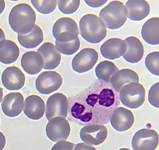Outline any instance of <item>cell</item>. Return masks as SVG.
<instances>
[{"instance_id": "6da1fadb", "label": "cell", "mask_w": 159, "mask_h": 150, "mask_svg": "<svg viewBox=\"0 0 159 150\" xmlns=\"http://www.w3.org/2000/svg\"><path fill=\"white\" fill-rule=\"evenodd\" d=\"M120 105L119 93L110 84L96 80L68 99L69 120L82 126L105 125Z\"/></svg>"}, {"instance_id": "7a4b0ae2", "label": "cell", "mask_w": 159, "mask_h": 150, "mask_svg": "<svg viewBox=\"0 0 159 150\" xmlns=\"http://www.w3.org/2000/svg\"><path fill=\"white\" fill-rule=\"evenodd\" d=\"M36 19L35 12L26 3H20L13 7L8 17L10 26L20 35L30 32L35 25Z\"/></svg>"}, {"instance_id": "3957f363", "label": "cell", "mask_w": 159, "mask_h": 150, "mask_svg": "<svg viewBox=\"0 0 159 150\" xmlns=\"http://www.w3.org/2000/svg\"><path fill=\"white\" fill-rule=\"evenodd\" d=\"M80 30L82 37L91 43H101L107 34L104 22L93 14H85L80 19Z\"/></svg>"}, {"instance_id": "277c9868", "label": "cell", "mask_w": 159, "mask_h": 150, "mask_svg": "<svg viewBox=\"0 0 159 150\" xmlns=\"http://www.w3.org/2000/svg\"><path fill=\"white\" fill-rule=\"evenodd\" d=\"M127 9L120 1H111L100 13V18L106 27L115 30L123 26L127 20Z\"/></svg>"}, {"instance_id": "5b68a950", "label": "cell", "mask_w": 159, "mask_h": 150, "mask_svg": "<svg viewBox=\"0 0 159 150\" xmlns=\"http://www.w3.org/2000/svg\"><path fill=\"white\" fill-rule=\"evenodd\" d=\"M120 102L126 107L138 108L145 100V89L139 83L132 82L123 86L119 92Z\"/></svg>"}, {"instance_id": "8992f818", "label": "cell", "mask_w": 159, "mask_h": 150, "mask_svg": "<svg viewBox=\"0 0 159 150\" xmlns=\"http://www.w3.org/2000/svg\"><path fill=\"white\" fill-rule=\"evenodd\" d=\"M80 34L76 22L69 17L59 19L54 24L52 35L56 41L62 43H69L77 39Z\"/></svg>"}, {"instance_id": "52a82bcc", "label": "cell", "mask_w": 159, "mask_h": 150, "mask_svg": "<svg viewBox=\"0 0 159 150\" xmlns=\"http://www.w3.org/2000/svg\"><path fill=\"white\" fill-rule=\"evenodd\" d=\"M68 99L63 93H56L47 100L45 116L48 121L57 117L66 119L68 116Z\"/></svg>"}, {"instance_id": "ba28073f", "label": "cell", "mask_w": 159, "mask_h": 150, "mask_svg": "<svg viewBox=\"0 0 159 150\" xmlns=\"http://www.w3.org/2000/svg\"><path fill=\"white\" fill-rule=\"evenodd\" d=\"M158 145V133L154 130L148 129L139 130L132 140L134 150H154L157 148Z\"/></svg>"}, {"instance_id": "9c48e42d", "label": "cell", "mask_w": 159, "mask_h": 150, "mask_svg": "<svg viewBox=\"0 0 159 150\" xmlns=\"http://www.w3.org/2000/svg\"><path fill=\"white\" fill-rule=\"evenodd\" d=\"M70 126L65 118L57 117L52 119L47 125L46 134L52 142L66 141L70 134Z\"/></svg>"}, {"instance_id": "30bf717a", "label": "cell", "mask_w": 159, "mask_h": 150, "mask_svg": "<svg viewBox=\"0 0 159 150\" xmlns=\"http://www.w3.org/2000/svg\"><path fill=\"white\" fill-rule=\"evenodd\" d=\"M63 79L56 71H43L36 78L37 91L42 94L48 95L58 90L62 85Z\"/></svg>"}, {"instance_id": "8fae6325", "label": "cell", "mask_w": 159, "mask_h": 150, "mask_svg": "<svg viewBox=\"0 0 159 150\" xmlns=\"http://www.w3.org/2000/svg\"><path fill=\"white\" fill-rule=\"evenodd\" d=\"M98 60V54L94 48L82 49L73 58V70L79 73H83L91 70Z\"/></svg>"}, {"instance_id": "7c38bea8", "label": "cell", "mask_w": 159, "mask_h": 150, "mask_svg": "<svg viewBox=\"0 0 159 150\" xmlns=\"http://www.w3.org/2000/svg\"><path fill=\"white\" fill-rule=\"evenodd\" d=\"M108 130L104 125H89L80 129V137L83 142L92 145H99L107 138Z\"/></svg>"}, {"instance_id": "4fadbf2b", "label": "cell", "mask_w": 159, "mask_h": 150, "mask_svg": "<svg viewBox=\"0 0 159 150\" xmlns=\"http://www.w3.org/2000/svg\"><path fill=\"white\" fill-rule=\"evenodd\" d=\"M25 76L17 67H7L2 73V84L8 90H19L25 84Z\"/></svg>"}, {"instance_id": "5bb4252c", "label": "cell", "mask_w": 159, "mask_h": 150, "mask_svg": "<svg viewBox=\"0 0 159 150\" xmlns=\"http://www.w3.org/2000/svg\"><path fill=\"white\" fill-rule=\"evenodd\" d=\"M111 126L118 132H125L132 128L135 121L133 113L124 107H117L110 118Z\"/></svg>"}, {"instance_id": "9a60e30c", "label": "cell", "mask_w": 159, "mask_h": 150, "mask_svg": "<svg viewBox=\"0 0 159 150\" xmlns=\"http://www.w3.org/2000/svg\"><path fill=\"white\" fill-rule=\"evenodd\" d=\"M1 108L4 114L9 117H15L22 113L24 108V98L21 93H8L3 98Z\"/></svg>"}, {"instance_id": "2e32d148", "label": "cell", "mask_w": 159, "mask_h": 150, "mask_svg": "<svg viewBox=\"0 0 159 150\" xmlns=\"http://www.w3.org/2000/svg\"><path fill=\"white\" fill-rule=\"evenodd\" d=\"M37 52L43 58V69H55L61 62V54L52 43H44L38 48Z\"/></svg>"}, {"instance_id": "e0dca14e", "label": "cell", "mask_w": 159, "mask_h": 150, "mask_svg": "<svg viewBox=\"0 0 159 150\" xmlns=\"http://www.w3.org/2000/svg\"><path fill=\"white\" fill-rule=\"evenodd\" d=\"M127 49L125 41L117 38L109 39L100 47L103 57L109 60H116L123 56Z\"/></svg>"}, {"instance_id": "ac0fdd59", "label": "cell", "mask_w": 159, "mask_h": 150, "mask_svg": "<svg viewBox=\"0 0 159 150\" xmlns=\"http://www.w3.org/2000/svg\"><path fill=\"white\" fill-rule=\"evenodd\" d=\"M24 113L30 119L38 120L41 119L45 111V102L36 95L28 97L24 102Z\"/></svg>"}, {"instance_id": "d6986e66", "label": "cell", "mask_w": 159, "mask_h": 150, "mask_svg": "<svg viewBox=\"0 0 159 150\" xmlns=\"http://www.w3.org/2000/svg\"><path fill=\"white\" fill-rule=\"evenodd\" d=\"M127 49L122 57L128 62L137 63L139 62L144 54V48L143 43L135 36H129L125 40Z\"/></svg>"}, {"instance_id": "ffe728a7", "label": "cell", "mask_w": 159, "mask_h": 150, "mask_svg": "<svg viewBox=\"0 0 159 150\" xmlns=\"http://www.w3.org/2000/svg\"><path fill=\"white\" fill-rule=\"evenodd\" d=\"M43 58L36 51L26 52L21 58V66L26 73L30 75H36L43 68Z\"/></svg>"}, {"instance_id": "44dd1931", "label": "cell", "mask_w": 159, "mask_h": 150, "mask_svg": "<svg viewBox=\"0 0 159 150\" xmlns=\"http://www.w3.org/2000/svg\"><path fill=\"white\" fill-rule=\"evenodd\" d=\"M127 9L128 17L133 21H141L148 16L150 6L147 1L129 0L125 6Z\"/></svg>"}, {"instance_id": "7402d4cb", "label": "cell", "mask_w": 159, "mask_h": 150, "mask_svg": "<svg viewBox=\"0 0 159 150\" xmlns=\"http://www.w3.org/2000/svg\"><path fill=\"white\" fill-rule=\"evenodd\" d=\"M137 73L129 69H123L117 71L110 79V85L116 93H119L123 86L132 82L139 83Z\"/></svg>"}, {"instance_id": "603a6c76", "label": "cell", "mask_w": 159, "mask_h": 150, "mask_svg": "<svg viewBox=\"0 0 159 150\" xmlns=\"http://www.w3.org/2000/svg\"><path fill=\"white\" fill-rule=\"evenodd\" d=\"M19 55V48L15 42L7 39L0 42V62L4 64L13 63Z\"/></svg>"}, {"instance_id": "cb8c5ba5", "label": "cell", "mask_w": 159, "mask_h": 150, "mask_svg": "<svg viewBox=\"0 0 159 150\" xmlns=\"http://www.w3.org/2000/svg\"><path fill=\"white\" fill-rule=\"evenodd\" d=\"M141 35L145 41L150 45H159V18L152 17L145 22L141 30Z\"/></svg>"}, {"instance_id": "d4e9b609", "label": "cell", "mask_w": 159, "mask_h": 150, "mask_svg": "<svg viewBox=\"0 0 159 150\" xmlns=\"http://www.w3.org/2000/svg\"><path fill=\"white\" fill-rule=\"evenodd\" d=\"M17 39L23 47L28 49L35 48L43 41V32L39 26L35 25L33 30L29 34H18Z\"/></svg>"}, {"instance_id": "484cf974", "label": "cell", "mask_w": 159, "mask_h": 150, "mask_svg": "<svg viewBox=\"0 0 159 150\" xmlns=\"http://www.w3.org/2000/svg\"><path fill=\"white\" fill-rule=\"evenodd\" d=\"M119 71L118 67L115 63L110 61H101L95 68V72L98 80L110 84L113 75Z\"/></svg>"}, {"instance_id": "4316f807", "label": "cell", "mask_w": 159, "mask_h": 150, "mask_svg": "<svg viewBox=\"0 0 159 150\" xmlns=\"http://www.w3.org/2000/svg\"><path fill=\"white\" fill-rule=\"evenodd\" d=\"M55 46L59 52L66 56H71L80 49V42L79 38L69 43H60L56 41Z\"/></svg>"}, {"instance_id": "83f0119b", "label": "cell", "mask_w": 159, "mask_h": 150, "mask_svg": "<svg viewBox=\"0 0 159 150\" xmlns=\"http://www.w3.org/2000/svg\"><path fill=\"white\" fill-rule=\"evenodd\" d=\"M31 2L39 13L43 14L52 13L57 4V1L56 0H32Z\"/></svg>"}, {"instance_id": "f1b7e54d", "label": "cell", "mask_w": 159, "mask_h": 150, "mask_svg": "<svg viewBox=\"0 0 159 150\" xmlns=\"http://www.w3.org/2000/svg\"><path fill=\"white\" fill-rule=\"evenodd\" d=\"M145 64L148 70L152 75L159 76V52L155 51L148 54L145 60Z\"/></svg>"}, {"instance_id": "f546056e", "label": "cell", "mask_w": 159, "mask_h": 150, "mask_svg": "<svg viewBox=\"0 0 159 150\" xmlns=\"http://www.w3.org/2000/svg\"><path fill=\"white\" fill-rule=\"evenodd\" d=\"M80 0H60L57 1L59 10L66 14L74 13L80 7Z\"/></svg>"}, {"instance_id": "4dcf8cb0", "label": "cell", "mask_w": 159, "mask_h": 150, "mask_svg": "<svg viewBox=\"0 0 159 150\" xmlns=\"http://www.w3.org/2000/svg\"><path fill=\"white\" fill-rule=\"evenodd\" d=\"M148 101L152 106L159 108V82L150 88L148 92Z\"/></svg>"}, {"instance_id": "1f68e13d", "label": "cell", "mask_w": 159, "mask_h": 150, "mask_svg": "<svg viewBox=\"0 0 159 150\" xmlns=\"http://www.w3.org/2000/svg\"><path fill=\"white\" fill-rule=\"evenodd\" d=\"M75 145L72 143L61 141L56 143L51 150H73V147Z\"/></svg>"}, {"instance_id": "d6a6232c", "label": "cell", "mask_w": 159, "mask_h": 150, "mask_svg": "<svg viewBox=\"0 0 159 150\" xmlns=\"http://www.w3.org/2000/svg\"><path fill=\"white\" fill-rule=\"evenodd\" d=\"M85 2H86L87 5H88L89 7H93V8H98L102 6H103L106 2H107V0L104 1H87L85 0Z\"/></svg>"}, {"instance_id": "836d02e7", "label": "cell", "mask_w": 159, "mask_h": 150, "mask_svg": "<svg viewBox=\"0 0 159 150\" xmlns=\"http://www.w3.org/2000/svg\"><path fill=\"white\" fill-rule=\"evenodd\" d=\"M74 150H97V149L92 145L80 143L75 145Z\"/></svg>"}, {"instance_id": "e575fe53", "label": "cell", "mask_w": 159, "mask_h": 150, "mask_svg": "<svg viewBox=\"0 0 159 150\" xmlns=\"http://www.w3.org/2000/svg\"><path fill=\"white\" fill-rule=\"evenodd\" d=\"M6 144V136L0 131V150H2Z\"/></svg>"}, {"instance_id": "d590c367", "label": "cell", "mask_w": 159, "mask_h": 150, "mask_svg": "<svg viewBox=\"0 0 159 150\" xmlns=\"http://www.w3.org/2000/svg\"><path fill=\"white\" fill-rule=\"evenodd\" d=\"M6 7V2L4 0H0V14L4 11Z\"/></svg>"}, {"instance_id": "8d00e7d4", "label": "cell", "mask_w": 159, "mask_h": 150, "mask_svg": "<svg viewBox=\"0 0 159 150\" xmlns=\"http://www.w3.org/2000/svg\"><path fill=\"white\" fill-rule=\"evenodd\" d=\"M6 39V36L5 34L3 31V30L0 28V42Z\"/></svg>"}, {"instance_id": "74e56055", "label": "cell", "mask_w": 159, "mask_h": 150, "mask_svg": "<svg viewBox=\"0 0 159 150\" xmlns=\"http://www.w3.org/2000/svg\"><path fill=\"white\" fill-rule=\"evenodd\" d=\"M2 98H3V89L0 87V102H1Z\"/></svg>"}, {"instance_id": "f35d334b", "label": "cell", "mask_w": 159, "mask_h": 150, "mask_svg": "<svg viewBox=\"0 0 159 150\" xmlns=\"http://www.w3.org/2000/svg\"><path fill=\"white\" fill-rule=\"evenodd\" d=\"M119 150H130V149H129V148H120V149H119Z\"/></svg>"}, {"instance_id": "ab89813d", "label": "cell", "mask_w": 159, "mask_h": 150, "mask_svg": "<svg viewBox=\"0 0 159 150\" xmlns=\"http://www.w3.org/2000/svg\"></svg>"}]
</instances>
